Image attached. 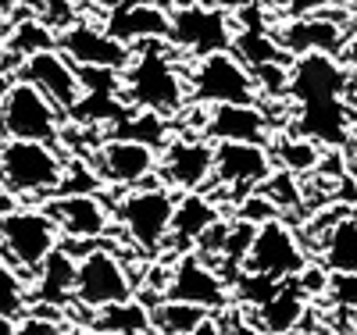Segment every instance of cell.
I'll return each mask as SVG.
<instances>
[{
	"label": "cell",
	"mask_w": 357,
	"mask_h": 335,
	"mask_svg": "<svg viewBox=\"0 0 357 335\" xmlns=\"http://www.w3.org/2000/svg\"><path fill=\"white\" fill-rule=\"evenodd\" d=\"M122 100L136 111H154L161 118L183 111V104L190 100V86L168 40L132 47L129 65L122 68Z\"/></svg>",
	"instance_id": "obj_1"
},
{
	"label": "cell",
	"mask_w": 357,
	"mask_h": 335,
	"mask_svg": "<svg viewBox=\"0 0 357 335\" xmlns=\"http://www.w3.org/2000/svg\"><path fill=\"white\" fill-rule=\"evenodd\" d=\"M65 157L54 143L36 139H4L0 143V182L15 196L47 200L57 196L65 178Z\"/></svg>",
	"instance_id": "obj_2"
},
{
	"label": "cell",
	"mask_w": 357,
	"mask_h": 335,
	"mask_svg": "<svg viewBox=\"0 0 357 335\" xmlns=\"http://www.w3.org/2000/svg\"><path fill=\"white\" fill-rule=\"evenodd\" d=\"M61 247V232L43 207H15L0 218V260L33 279L43 260Z\"/></svg>",
	"instance_id": "obj_3"
},
{
	"label": "cell",
	"mask_w": 357,
	"mask_h": 335,
	"mask_svg": "<svg viewBox=\"0 0 357 335\" xmlns=\"http://www.w3.org/2000/svg\"><path fill=\"white\" fill-rule=\"evenodd\" d=\"M175 196L168 186H146V189H129L114 203V221L132 239V247L146 257H158L168 242V225H172Z\"/></svg>",
	"instance_id": "obj_4"
},
{
	"label": "cell",
	"mask_w": 357,
	"mask_h": 335,
	"mask_svg": "<svg viewBox=\"0 0 357 335\" xmlns=\"http://www.w3.org/2000/svg\"><path fill=\"white\" fill-rule=\"evenodd\" d=\"M61 118L65 114L25 79H11L0 89V139L57 143L61 129H65Z\"/></svg>",
	"instance_id": "obj_5"
},
{
	"label": "cell",
	"mask_w": 357,
	"mask_h": 335,
	"mask_svg": "<svg viewBox=\"0 0 357 335\" xmlns=\"http://www.w3.org/2000/svg\"><path fill=\"white\" fill-rule=\"evenodd\" d=\"M193 107H218V104H257V86L250 68L232 50H218L197 57L193 72L186 75Z\"/></svg>",
	"instance_id": "obj_6"
},
{
	"label": "cell",
	"mask_w": 357,
	"mask_h": 335,
	"mask_svg": "<svg viewBox=\"0 0 357 335\" xmlns=\"http://www.w3.org/2000/svg\"><path fill=\"white\" fill-rule=\"evenodd\" d=\"M72 296H75L79 307L100 311V307H107V303H122V299L136 296V286L129 279V267L118 260V254L100 247V250H86L75 260Z\"/></svg>",
	"instance_id": "obj_7"
},
{
	"label": "cell",
	"mask_w": 357,
	"mask_h": 335,
	"mask_svg": "<svg viewBox=\"0 0 357 335\" xmlns=\"http://www.w3.org/2000/svg\"><path fill=\"white\" fill-rule=\"evenodd\" d=\"M354 86V72L343 65L340 54H301L289 57L286 97L296 104L314 100H343Z\"/></svg>",
	"instance_id": "obj_8"
},
{
	"label": "cell",
	"mask_w": 357,
	"mask_h": 335,
	"mask_svg": "<svg viewBox=\"0 0 357 335\" xmlns=\"http://www.w3.org/2000/svg\"><path fill=\"white\" fill-rule=\"evenodd\" d=\"M232 18L225 8H183V11H172V29H168V47L178 54H190V57H207V54H218V50H232Z\"/></svg>",
	"instance_id": "obj_9"
},
{
	"label": "cell",
	"mask_w": 357,
	"mask_h": 335,
	"mask_svg": "<svg viewBox=\"0 0 357 335\" xmlns=\"http://www.w3.org/2000/svg\"><path fill=\"white\" fill-rule=\"evenodd\" d=\"M243 267L250 271V275L272 279V282H286V279H296L307 267V257L301 250V242H296V235L282 221L268 218L254 232V242L247 250Z\"/></svg>",
	"instance_id": "obj_10"
},
{
	"label": "cell",
	"mask_w": 357,
	"mask_h": 335,
	"mask_svg": "<svg viewBox=\"0 0 357 335\" xmlns=\"http://www.w3.org/2000/svg\"><path fill=\"white\" fill-rule=\"evenodd\" d=\"M89 168L97 171L100 182L107 186H143L146 178L158 171V150L143 146V143H132V139H118V136H107L100 139L93 150H89Z\"/></svg>",
	"instance_id": "obj_11"
},
{
	"label": "cell",
	"mask_w": 357,
	"mask_h": 335,
	"mask_svg": "<svg viewBox=\"0 0 357 335\" xmlns=\"http://www.w3.org/2000/svg\"><path fill=\"white\" fill-rule=\"evenodd\" d=\"M215 171V143L211 139H193V136H178L161 146L158 157V175L168 189H183V193H200Z\"/></svg>",
	"instance_id": "obj_12"
},
{
	"label": "cell",
	"mask_w": 357,
	"mask_h": 335,
	"mask_svg": "<svg viewBox=\"0 0 357 335\" xmlns=\"http://www.w3.org/2000/svg\"><path fill=\"white\" fill-rule=\"evenodd\" d=\"M57 50H61L75 68H114L122 72L132 57V47L118 43L104 25L97 22H72L68 29L57 33Z\"/></svg>",
	"instance_id": "obj_13"
},
{
	"label": "cell",
	"mask_w": 357,
	"mask_h": 335,
	"mask_svg": "<svg viewBox=\"0 0 357 335\" xmlns=\"http://www.w3.org/2000/svg\"><path fill=\"white\" fill-rule=\"evenodd\" d=\"M18 79H25L29 86H36L40 93H43L57 111H61V114H68V111L79 104V97H82L79 68H75L57 47L25 57L22 65H18Z\"/></svg>",
	"instance_id": "obj_14"
},
{
	"label": "cell",
	"mask_w": 357,
	"mask_h": 335,
	"mask_svg": "<svg viewBox=\"0 0 357 335\" xmlns=\"http://www.w3.org/2000/svg\"><path fill=\"white\" fill-rule=\"evenodd\" d=\"M165 299L193 303V307H204V311H225L229 307V286L218 275V267H211L200 257L183 254L175 260V267L168 271Z\"/></svg>",
	"instance_id": "obj_15"
},
{
	"label": "cell",
	"mask_w": 357,
	"mask_h": 335,
	"mask_svg": "<svg viewBox=\"0 0 357 335\" xmlns=\"http://www.w3.org/2000/svg\"><path fill=\"white\" fill-rule=\"evenodd\" d=\"M268 175H272V154L264 150V143H215L211 178L218 186L250 196Z\"/></svg>",
	"instance_id": "obj_16"
},
{
	"label": "cell",
	"mask_w": 357,
	"mask_h": 335,
	"mask_svg": "<svg viewBox=\"0 0 357 335\" xmlns=\"http://www.w3.org/2000/svg\"><path fill=\"white\" fill-rule=\"evenodd\" d=\"M43 210L54 218L57 232L75 239V242H89V239H100L111 228V210L97 193H61V196H50L43 203Z\"/></svg>",
	"instance_id": "obj_17"
},
{
	"label": "cell",
	"mask_w": 357,
	"mask_h": 335,
	"mask_svg": "<svg viewBox=\"0 0 357 335\" xmlns=\"http://www.w3.org/2000/svg\"><path fill=\"white\" fill-rule=\"evenodd\" d=\"M275 43L286 57H301V54H343L347 43V29L336 18H321L304 15V18H286L282 25L272 29Z\"/></svg>",
	"instance_id": "obj_18"
},
{
	"label": "cell",
	"mask_w": 357,
	"mask_h": 335,
	"mask_svg": "<svg viewBox=\"0 0 357 335\" xmlns=\"http://www.w3.org/2000/svg\"><path fill=\"white\" fill-rule=\"evenodd\" d=\"M350 132H354V114H350L347 97L296 104L293 111V136H304L314 146H347Z\"/></svg>",
	"instance_id": "obj_19"
},
{
	"label": "cell",
	"mask_w": 357,
	"mask_h": 335,
	"mask_svg": "<svg viewBox=\"0 0 357 335\" xmlns=\"http://www.w3.org/2000/svg\"><path fill=\"white\" fill-rule=\"evenodd\" d=\"M104 29L126 47H139L151 40H168L172 29V11L158 0H143V4H129V8H111L104 15Z\"/></svg>",
	"instance_id": "obj_20"
},
{
	"label": "cell",
	"mask_w": 357,
	"mask_h": 335,
	"mask_svg": "<svg viewBox=\"0 0 357 335\" xmlns=\"http://www.w3.org/2000/svg\"><path fill=\"white\" fill-rule=\"evenodd\" d=\"M204 139L211 143H264L268 139V114L257 104H218L204 107Z\"/></svg>",
	"instance_id": "obj_21"
},
{
	"label": "cell",
	"mask_w": 357,
	"mask_h": 335,
	"mask_svg": "<svg viewBox=\"0 0 357 335\" xmlns=\"http://www.w3.org/2000/svg\"><path fill=\"white\" fill-rule=\"evenodd\" d=\"M215 221H222L218 207L207 200L204 193H186L183 200H175V210H172V225H168V242L165 250H175V254H186L190 247H197L200 235L211 228Z\"/></svg>",
	"instance_id": "obj_22"
},
{
	"label": "cell",
	"mask_w": 357,
	"mask_h": 335,
	"mask_svg": "<svg viewBox=\"0 0 357 335\" xmlns=\"http://www.w3.org/2000/svg\"><path fill=\"white\" fill-rule=\"evenodd\" d=\"M257 311V328L261 335H289L296 325L304 321V311H307V293L301 289L296 279H286L279 282V289L268 296Z\"/></svg>",
	"instance_id": "obj_23"
},
{
	"label": "cell",
	"mask_w": 357,
	"mask_h": 335,
	"mask_svg": "<svg viewBox=\"0 0 357 335\" xmlns=\"http://www.w3.org/2000/svg\"><path fill=\"white\" fill-rule=\"evenodd\" d=\"M93 325L89 332H118V335H151L154 321H151V307L143 299L129 296L122 303H107V307L93 311Z\"/></svg>",
	"instance_id": "obj_24"
},
{
	"label": "cell",
	"mask_w": 357,
	"mask_h": 335,
	"mask_svg": "<svg viewBox=\"0 0 357 335\" xmlns=\"http://www.w3.org/2000/svg\"><path fill=\"white\" fill-rule=\"evenodd\" d=\"M33 279H36V289H33V296H29V299L65 303V299L72 296V282H75V260L68 257L65 247H57V250L43 260V267L36 271Z\"/></svg>",
	"instance_id": "obj_25"
},
{
	"label": "cell",
	"mask_w": 357,
	"mask_h": 335,
	"mask_svg": "<svg viewBox=\"0 0 357 335\" xmlns=\"http://www.w3.org/2000/svg\"><path fill=\"white\" fill-rule=\"evenodd\" d=\"M321 260L336 275H357V218H340L321 239Z\"/></svg>",
	"instance_id": "obj_26"
},
{
	"label": "cell",
	"mask_w": 357,
	"mask_h": 335,
	"mask_svg": "<svg viewBox=\"0 0 357 335\" xmlns=\"http://www.w3.org/2000/svg\"><path fill=\"white\" fill-rule=\"evenodd\" d=\"M50 47H57V33H54V29H47L36 15L15 22V25L8 29L4 43H0V50H4L11 61H18V65H22L25 57H33V54H40V50H50Z\"/></svg>",
	"instance_id": "obj_27"
},
{
	"label": "cell",
	"mask_w": 357,
	"mask_h": 335,
	"mask_svg": "<svg viewBox=\"0 0 357 335\" xmlns=\"http://www.w3.org/2000/svg\"><path fill=\"white\" fill-rule=\"evenodd\" d=\"M168 132H172L168 129V118H161L154 111H136V107H129L126 118H118L114 125H111V136L143 143V146H151V150H161L172 139Z\"/></svg>",
	"instance_id": "obj_28"
},
{
	"label": "cell",
	"mask_w": 357,
	"mask_h": 335,
	"mask_svg": "<svg viewBox=\"0 0 357 335\" xmlns=\"http://www.w3.org/2000/svg\"><path fill=\"white\" fill-rule=\"evenodd\" d=\"M211 311L193 307V303H178V299H161L158 307L151 311L154 332L158 335H186L190 328H197Z\"/></svg>",
	"instance_id": "obj_29"
},
{
	"label": "cell",
	"mask_w": 357,
	"mask_h": 335,
	"mask_svg": "<svg viewBox=\"0 0 357 335\" xmlns=\"http://www.w3.org/2000/svg\"><path fill=\"white\" fill-rule=\"evenodd\" d=\"M29 279L22 271H15L8 260H0V318L18 321L29 307Z\"/></svg>",
	"instance_id": "obj_30"
},
{
	"label": "cell",
	"mask_w": 357,
	"mask_h": 335,
	"mask_svg": "<svg viewBox=\"0 0 357 335\" xmlns=\"http://www.w3.org/2000/svg\"><path fill=\"white\" fill-rule=\"evenodd\" d=\"M282 164L289 175H296V171H311L314 164H318V146L311 143V139H304V136H289V139H282L275 150H272V164Z\"/></svg>",
	"instance_id": "obj_31"
},
{
	"label": "cell",
	"mask_w": 357,
	"mask_h": 335,
	"mask_svg": "<svg viewBox=\"0 0 357 335\" xmlns=\"http://www.w3.org/2000/svg\"><path fill=\"white\" fill-rule=\"evenodd\" d=\"M36 18H40L47 29H54V33H61V29H68L72 22H79L72 0H40Z\"/></svg>",
	"instance_id": "obj_32"
},
{
	"label": "cell",
	"mask_w": 357,
	"mask_h": 335,
	"mask_svg": "<svg viewBox=\"0 0 357 335\" xmlns=\"http://www.w3.org/2000/svg\"><path fill=\"white\" fill-rule=\"evenodd\" d=\"M325 293L333 296L336 307H347V311H357V275H333Z\"/></svg>",
	"instance_id": "obj_33"
},
{
	"label": "cell",
	"mask_w": 357,
	"mask_h": 335,
	"mask_svg": "<svg viewBox=\"0 0 357 335\" xmlns=\"http://www.w3.org/2000/svg\"><path fill=\"white\" fill-rule=\"evenodd\" d=\"M325 0H264V11H275L282 18H304V15H314Z\"/></svg>",
	"instance_id": "obj_34"
},
{
	"label": "cell",
	"mask_w": 357,
	"mask_h": 335,
	"mask_svg": "<svg viewBox=\"0 0 357 335\" xmlns=\"http://www.w3.org/2000/svg\"><path fill=\"white\" fill-rule=\"evenodd\" d=\"M186 335H225V328L218 325V318H211V314H207V318H204L197 328H190Z\"/></svg>",
	"instance_id": "obj_35"
},
{
	"label": "cell",
	"mask_w": 357,
	"mask_h": 335,
	"mask_svg": "<svg viewBox=\"0 0 357 335\" xmlns=\"http://www.w3.org/2000/svg\"><path fill=\"white\" fill-rule=\"evenodd\" d=\"M161 4H165L168 11H183V8H197V4H204V0H161Z\"/></svg>",
	"instance_id": "obj_36"
},
{
	"label": "cell",
	"mask_w": 357,
	"mask_h": 335,
	"mask_svg": "<svg viewBox=\"0 0 357 335\" xmlns=\"http://www.w3.org/2000/svg\"><path fill=\"white\" fill-rule=\"evenodd\" d=\"M0 335H18V321H11V318H0Z\"/></svg>",
	"instance_id": "obj_37"
},
{
	"label": "cell",
	"mask_w": 357,
	"mask_h": 335,
	"mask_svg": "<svg viewBox=\"0 0 357 335\" xmlns=\"http://www.w3.org/2000/svg\"><path fill=\"white\" fill-rule=\"evenodd\" d=\"M104 4V11H111V8H129V4H143V0H100Z\"/></svg>",
	"instance_id": "obj_38"
},
{
	"label": "cell",
	"mask_w": 357,
	"mask_h": 335,
	"mask_svg": "<svg viewBox=\"0 0 357 335\" xmlns=\"http://www.w3.org/2000/svg\"><path fill=\"white\" fill-rule=\"evenodd\" d=\"M18 8H22V0H0V15H11Z\"/></svg>",
	"instance_id": "obj_39"
},
{
	"label": "cell",
	"mask_w": 357,
	"mask_h": 335,
	"mask_svg": "<svg viewBox=\"0 0 357 335\" xmlns=\"http://www.w3.org/2000/svg\"><path fill=\"white\" fill-rule=\"evenodd\" d=\"M350 33L357 36V0H354V8H350Z\"/></svg>",
	"instance_id": "obj_40"
},
{
	"label": "cell",
	"mask_w": 357,
	"mask_h": 335,
	"mask_svg": "<svg viewBox=\"0 0 357 335\" xmlns=\"http://www.w3.org/2000/svg\"><path fill=\"white\" fill-rule=\"evenodd\" d=\"M8 29H11V25H8V15H0V43H4V36H8Z\"/></svg>",
	"instance_id": "obj_41"
},
{
	"label": "cell",
	"mask_w": 357,
	"mask_h": 335,
	"mask_svg": "<svg viewBox=\"0 0 357 335\" xmlns=\"http://www.w3.org/2000/svg\"><path fill=\"white\" fill-rule=\"evenodd\" d=\"M89 335H118V332H89Z\"/></svg>",
	"instance_id": "obj_42"
},
{
	"label": "cell",
	"mask_w": 357,
	"mask_h": 335,
	"mask_svg": "<svg viewBox=\"0 0 357 335\" xmlns=\"http://www.w3.org/2000/svg\"><path fill=\"white\" fill-rule=\"evenodd\" d=\"M0 193H4V182H0Z\"/></svg>",
	"instance_id": "obj_43"
},
{
	"label": "cell",
	"mask_w": 357,
	"mask_h": 335,
	"mask_svg": "<svg viewBox=\"0 0 357 335\" xmlns=\"http://www.w3.org/2000/svg\"><path fill=\"white\" fill-rule=\"evenodd\" d=\"M354 314H357V311H354Z\"/></svg>",
	"instance_id": "obj_44"
}]
</instances>
